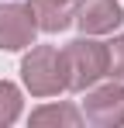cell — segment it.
<instances>
[{
  "label": "cell",
  "mask_w": 124,
  "mask_h": 128,
  "mask_svg": "<svg viewBox=\"0 0 124 128\" xmlns=\"http://www.w3.org/2000/svg\"><path fill=\"white\" fill-rule=\"evenodd\" d=\"M83 121V114L69 104H48V107H38L31 114V125H65V128H76Z\"/></svg>",
  "instance_id": "cell-7"
},
{
  "label": "cell",
  "mask_w": 124,
  "mask_h": 128,
  "mask_svg": "<svg viewBox=\"0 0 124 128\" xmlns=\"http://www.w3.org/2000/svg\"><path fill=\"white\" fill-rule=\"evenodd\" d=\"M86 121L103 128L124 125V83H107L93 94H86Z\"/></svg>",
  "instance_id": "cell-5"
},
{
  "label": "cell",
  "mask_w": 124,
  "mask_h": 128,
  "mask_svg": "<svg viewBox=\"0 0 124 128\" xmlns=\"http://www.w3.org/2000/svg\"><path fill=\"white\" fill-rule=\"evenodd\" d=\"M107 76L110 80H124V35H117L107 45Z\"/></svg>",
  "instance_id": "cell-9"
},
{
  "label": "cell",
  "mask_w": 124,
  "mask_h": 128,
  "mask_svg": "<svg viewBox=\"0 0 124 128\" xmlns=\"http://www.w3.org/2000/svg\"><path fill=\"white\" fill-rule=\"evenodd\" d=\"M17 114H21V90L7 80H0V128L14 125Z\"/></svg>",
  "instance_id": "cell-8"
},
{
  "label": "cell",
  "mask_w": 124,
  "mask_h": 128,
  "mask_svg": "<svg viewBox=\"0 0 124 128\" xmlns=\"http://www.w3.org/2000/svg\"><path fill=\"white\" fill-rule=\"evenodd\" d=\"M72 21L86 35H107L124 21V10L117 0H79L72 7Z\"/></svg>",
  "instance_id": "cell-4"
},
{
  "label": "cell",
  "mask_w": 124,
  "mask_h": 128,
  "mask_svg": "<svg viewBox=\"0 0 124 128\" xmlns=\"http://www.w3.org/2000/svg\"><path fill=\"white\" fill-rule=\"evenodd\" d=\"M21 76L24 86L35 94V97H55L62 90H69V73H65V59H62L59 48L52 45H38L24 56L21 62Z\"/></svg>",
  "instance_id": "cell-1"
},
{
  "label": "cell",
  "mask_w": 124,
  "mask_h": 128,
  "mask_svg": "<svg viewBox=\"0 0 124 128\" xmlns=\"http://www.w3.org/2000/svg\"><path fill=\"white\" fill-rule=\"evenodd\" d=\"M38 24L28 4H0V48L3 52H21L35 42Z\"/></svg>",
  "instance_id": "cell-3"
},
{
  "label": "cell",
  "mask_w": 124,
  "mask_h": 128,
  "mask_svg": "<svg viewBox=\"0 0 124 128\" xmlns=\"http://www.w3.org/2000/svg\"><path fill=\"white\" fill-rule=\"evenodd\" d=\"M72 4L76 0H31L28 7L41 31H62L72 24Z\"/></svg>",
  "instance_id": "cell-6"
},
{
  "label": "cell",
  "mask_w": 124,
  "mask_h": 128,
  "mask_svg": "<svg viewBox=\"0 0 124 128\" xmlns=\"http://www.w3.org/2000/svg\"><path fill=\"white\" fill-rule=\"evenodd\" d=\"M65 73H69V90H90V86L107 76V45L93 38H76L62 48Z\"/></svg>",
  "instance_id": "cell-2"
}]
</instances>
